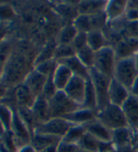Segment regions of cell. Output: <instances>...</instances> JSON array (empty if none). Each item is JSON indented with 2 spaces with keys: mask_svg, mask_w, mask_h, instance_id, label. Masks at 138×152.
Returning a JSON list of instances; mask_svg holds the SVG:
<instances>
[{
  "mask_svg": "<svg viewBox=\"0 0 138 152\" xmlns=\"http://www.w3.org/2000/svg\"><path fill=\"white\" fill-rule=\"evenodd\" d=\"M29 72H26L25 56L20 53L13 52L9 59L5 64L0 83L7 88H12L23 83Z\"/></svg>",
  "mask_w": 138,
  "mask_h": 152,
  "instance_id": "obj_1",
  "label": "cell"
},
{
  "mask_svg": "<svg viewBox=\"0 0 138 152\" xmlns=\"http://www.w3.org/2000/svg\"><path fill=\"white\" fill-rule=\"evenodd\" d=\"M138 77V64L135 57L118 59L113 78L131 90Z\"/></svg>",
  "mask_w": 138,
  "mask_h": 152,
  "instance_id": "obj_2",
  "label": "cell"
},
{
  "mask_svg": "<svg viewBox=\"0 0 138 152\" xmlns=\"http://www.w3.org/2000/svg\"><path fill=\"white\" fill-rule=\"evenodd\" d=\"M96 118L111 131L123 127H128L122 108L111 103H109L102 110L98 111L96 114Z\"/></svg>",
  "mask_w": 138,
  "mask_h": 152,
  "instance_id": "obj_3",
  "label": "cell"
},
{
  "mask_svg": "<svg viewBox=\"0 0 138 152\" xmlns=\"http://www.w3.org/2000/svg\"><path fill=\"white\" fill-rule=\"evenodd\" d=\"M90 81L93 85L97 96V112L102 110L110 103L109 102V87L112 78L101 74L94 68L89 69Z\"/></svg>",
  "mask_w": 138,
  "mask_h": 152,
  "instance_id": "obj_4",
  "label": "cell"
},
{
  "mask_svg": "<svg viewBox=\"0 0 138 152\" xmlns=\"http://www.w3.org/2000/svg\"><path fill=\"white\" fill-rule=\"evenodd\" d=\"M118 61L116 52L112 45H107L102 49L95 52L94 69L101 74L113 78L115 68Z\"/></svg>",
  "mask_w": 138,
  "mask_h": 152,
  "instance_id": "obj_5",
  "label": "cell"
},
{
  "mask_svg": "<svg viewBox=\"0 0 138 152\" xmlns=\"http://www.w3.org/2000/svg\"><path fill=\"white\" fill-rule=\"evenodd\" d=\"M51 118H62L81 108L69 98L63 90H57L55 96L48 101Z\"/></svg>",
  "mask_w": 138,
  "mask_h": 152,
  "instance_id": "obj_6",
  "label": "cell"
},
{
  "mask_svg": "<svg viewBox=\"0 0 138 152\" xmlns=\"http://www.w3.org/2000/svg\"><path fill=\"white\" fill-rule=\"evenodd\" d=\"M73 125L70 123L66 119L62 118H52L50 120L45 122L43 124H39L34 129V133L39 134H48V135H53L63 138L70 130L71 127Z\"/></svg>",
  "mask_w": 138,
  "mask_h": 152,
  "instance_id": "obj_7",
  "label": "cell"
},
{
  "mask_svg": "<svg viewBox=\"0 0 138 152\" xmlns=\"http://www.w3.org/2000/svg\"><path fill=\"white\" fill-rule=\"evenodd\" d=\"M87 80H85L82 77L73 75L71 81L63 90L66 95L73 101L79 106L82 107V105L85 101V90H87Z\"/></svg>",
  "mask_w": 138,
  "mask_h": 152,
  "instance_id": "obj_8",
  "label": "cell"
},
{
  "mask_svg": "<svg viewBox=\"0 0 138 152\" xmlns=\"http://www.w3.org/2000/svg\"><path fill=\"white\" fill-rule=\"evenodd\" d=\"M122 111L128 123V127L134 132H138V97L130 95L128 100L122 105Z\"/></svg>",
  "mask_w": 138,
  "mask_h": 152,
  "instance_id": "obj_9",
  "label": "cell"
},
{
  "mask_svg": "<svg viewBox=\"0 0 138 152\" xmlns=\"http://www.w3.org/2000/svg\"><path fill=\"white\" fill-rule=\"evenodd\" d=\"M118 59L136 57L138 53V39L123 38L114 46Z\"/></svg>",
  "mask_w": 138,
  "mask_h": 152,
  "instance_id": "obj_10",
  "label": "cell"
},
{
  "mask_svg": "<svg viewBox=\"0 0 138 152\" xmlns=\"http://www.w3.org/2000/svg\"><path fill=\"white\" fill-rule=\"evenodd\" d=\"M131 91L120 84L116 79L112 78L110 87H109V102L117 106L122 107L124 102L128 100Z\"/></svg>",
  "mask_w": 138,
  "mask_h": 152,
  "instance_id": "obj_11",
  "label": "cell"
},
{
  "mask_svg": "<svg viewBox=\"0 0 138 152\" xmlns=\"http://www.w3.org/2000/svg\"><path fill=\"white\" fill-rule=\"evenodd\" d=\"M31 109L34 114V118H35L36 120V126L39 124H43L52 118L49 102L43 97L42 94L37 97L36 102Z\"/></svg>",
  "mask_w": 138,
  "mask_h": 152,
  "instance_id": "obj_12",
  "label": "cell"
},
{
  "mask_svg": "<svg viewBox=\"0 0 138 152\" xmlns=\"http://www.w3.org/2000/svg\"><path fill=\"white\" fill-rule=\"evenodd\" d=\"M46 80H47L46 76L39 73L36 69H32L31 71L26 74L23 83L31 90V92L34 95L38 97L42 94V90H43L44 85L46 83Z\"/></svg>",
  "mask_w": 138,
  "mask_h": 152,
  "instance_id": "obj_13",
  "label": "cell"
},
{
  "mask_svg": "<svg viewBox=\"0 0 138 152\" xmlns=\"http://www.w3.org/2000/svg\"><path fill=\"white\" fill-rule=\"evenodd\" d=\"M87 132L91 134L99 142H112V131L98 120L97 118L85 125Z\"/></svg>",
  "mask_w": 138,
  "mask_h": 152,
  "instance_id": "obj_14",
  "label": "cell"
},
{
  "mask_svg": "<svg viewBox=\"0 0 138 152\" xmlns=\"http://www.w3.org/2000/svg\"><path fill=\"white\" fill-rule=\"evenodd\" d=\"M112 143L117 149L134 145V132L129 127L112 131Z\"/></svg>",
  "mask_w": 138,
  "mask_h": 152,
  "instance_id": "obj_15",
  "label": "cell"
},
{
  "mask_svg": "<svg viewBox=\"0 0 138 152\" xmlns=\"http://www.w3.org/2000/svg\"><path fill=\"white\" fill-rule=\"evenodd\" d=\"M96 114L97 113L94 112V111L81 107L72 113H70L64 116H62V118L66 119L72 125L85 126V124H88L89 122L96 119Z\"/></svg>",
  "mask_w": 138,
  "mask_h": 152,
  "instance_id": "obj_16",
  "label": "cell"
},
{
  "mask_svg": "<svg viewBox=\"0 0 138 152\" xmlns=\"http://www.w3.org/2000/svg\"><path fill=\"white\" fill-rule=\"evenodd\" d=\"M14 96L17 106L26 107L30 109L33 107L37 99V97L33 94L31 90L24 83H21L20 85L14 87Z\"/></svg>",
  "mask_w": 138,
  "mask_h": 152,
  "instance_id": "obj_17",
  "label": "cell"
},
{
  "mask_svg": "<svg viewBox=\"0 0 138 152\" xmlns=\"http://www.w3.org/2000/svg\"><path fill=\"white\" fill-rule=\"evenodd\" d=\"M127 6L128 1L125 0H109L104 10L108 23L123 18Z\"/></svg>",
  "mask_w": 138,
  "mask_h": 152,
  "instance_id": "obj_18",
  "label": "cell"
},
{
  "mask_svg": "<svg viewBox=\"0 0 138 152\" xmlns=\"http://www.w3.org/2000/svg\"><path fill=\"white\" fill-rule=\"evenodd\" d=\"M58 64H62V65L66 66L71 69V72L73 73V75L82 77L85 80H90V75H89V69L85 67L84 64L80 61L76 56H73L68 58H64L57 61Z\"/></svg>",
  "mask_w": 138,
  "mask_h": 152,
  "instance_id": "obj_19",
  "label": "cell"
},
{
  "mask_svg": "<svg viewBox=\"0 0 138 152\" xmlns=\"http://www.w3.org/2000/svg\"><path fill=\"white\" fill-rule=\"evenodd\" d=\"M106 0H85L78 2L77 9L79 14L82 15H95L103 12L105 10Z\"/></svg>",
  "mask_w": 138,
  "mask_h": 152,
  "instance_id": "obj_20",
  "label": "cell"
},
{
  "mask_svg": "<svg viewBox=\"0 0 138 152\" xmlns=\"http://www.w3.org/2000/svg\"><path fill=\"white\" fill-rule=\"evenodd\" d=\"M62 140V138L48 135V134H39L35 133L31 138L30 145L35 148L38 152H43L47 148L57 145L59 142Z\"/></svg>",
  "mask_w": 138,
  "mask_h": 152,
  "instance_id": "obj_21",
  "label": "cell"
},
{
  "mask_svg": "<svg viewBox=\"0 0 138 152\" xmlns=\"http://www.w3.org/2000/svg\"><path fill=\"white\" fill-rule=\"evenodd\" d=\"M72 76L73 73L71 72L70 69L64 65H62V64H58L53 74L54 83L56 86V89L64 90L67 85L69 84V82L72 78Z\"/></svg>",
  "mask_w": 138,
  "mask_h": 152,
  "instance_id": "obj_22",
  "label": "cell"
},
{
  "mask_svg": "<svg viewBox=\"0 0 138 152\" xmlns=\"http://www.w3.org/2000/svg\"><path fill=\"white\" fill-rule=\"evenodd\" d=\"M107 45H110L103 30H92L88 33V46L97 52Z\"/></svg>",
  "mask_w": 138,
  "mask_h": 152,
  "instance_id": "obj_23",
  "label": "cell"
},
{
  "mask_svg": "<svg viewBox=\"0 0 138 152\" xmlns=\"http://www.w3.org/2000/svg\"><path fill=\"white\" fill-rule=\"evenodd\" d=\"M56 46H57V43L55 42V39L54 40H50V42H48L47 43H46L43 46V48L39 51V53L36 56L35 59H34L33 68L36 67L37 65H39V64L42 63V62L53 59Z\"/></svg>",
  "mask_w": 138,
  "mask_h": 152,
  "instance_id": "obj_24",
  "label": "cell"
},
{
  "mask_svg": "<svg viewBox=\"0 0 138 152\" xmlns=\"http://www.w3.org/2000/svg\"><path fill=\"white\" fill-rule=\"evenodd\" d=\"M78 31L71 23L66 24L63 26L55 37L57 44H72L74 38L76 37Z\"/></svg>",
  "mask_w": 138,
  "mask_h": 152,
  "instance_id": "obj_25",
  "label": "cell"
},
{
  "mask_svg": "<svg viewBox=\"0 0 138 152\" xmlns=\"http://www.w3.org/2000/svg\"><path fill=\"white\" fill-rule=\"evenodd\" d=\"M87 132L85 126L82 125H73L71 127V129L67 132V133L62 138L63 142L70 143V144H74L78 145L80 140L85 135V133Z\"/></svg>",
  "mask_w": 138,
  "mask_h": 152,
  "instance_id": "obj_26",
  "label": "cell"
},
{
  "mask_svg": "<svg viewBox=\"0 0 138 152\" xmlns=\"http://www.w3.org/2000/svg\"><path fill=\"white\" fill-rule=\"evenodd\" d=\"M17 112H18L23 122H24L26 126L27 127L28 131H29V132L31 134V136H33L34 129L36 127V120H35V118H34V114L32 112V109L18 106L17 107Z\"/></svg>",
  "mask_w": 138,
  "mask_h": 152,
  "instance_id": "obj_27",
  "label": "cell"
},
{
  "mask_svg": "<svg viewBox=\"0 0 138 152\" xmlns=\"http://www.w3.org/2000/svg\"><path fill=\"white\" fill-rule=\"evenodd\" d=\"M82 107L88 110H92L97 113V96L93 85H92L90 80L87 82V90H85V101Z\"/></svg>",
  "mask_w": 138,
  "mask_h": 152,
  "instance_id": "obj_28",
  "label": "cell"
},
{
  "mask_svg": "<svg viewBox=\"0 0 138 152\" xmlns=\"http://www.w3.org/2000/svg\"><path fill=\"white\" fill-rule=\"evenodd\" d=\"M76 56L88 69H90L94 67L95 52L91 48H89L88 46H85V47L82 48L81 50L77 51Z\"/></svg>",
  "mask_w": 138,
  "mask_h": 152,
  "instance_id": "obj_29",
  "label": "cell"
},
{
  "mask_svg": "<svg viewBox=\"0 0 138 152\" xmlns=\"http://www.w3.org/2000/svg\"><path fill=\"white\" fill-rule=\"evenodd\" d=\"M13 42L9 37L0 42V65L5 66V64L13 54Z\"/></svg>",
  "mask_w": 138,
  "mask_h": 152,
  "instance_id": "obj_30",
  "label": "cell"
},
{
  "mask_svg": "<svg viewBox=\"0 0 138 152\" xmlns=\"http://www.w3.org/2000/svg\"><path fill=\"white\" fill-rule=\"evenodd\" d=\"M56 10L62 18L71 20L72 23H73V21L79 15L77 5L73 6L71 4H60L56 6Z\"/></svg>",
  "mask_w": 138,
  "mask_h": 152,
  "instance_id": "obj_31",
  "label": "cell"
},
{
  "mask_svg": "<svg viewBox=\"0 0 138 152\" xmlns=\"http://www.w3.org/2000/svg\"><path fill=\"white\" fill-rule=\"evenodd\" d=\"M78 147L88 152H98L99 148V141L95 139L88 132H85V135L78 143Z\"/></svg>",
  "mask_w": 138,
  "mask_h": 152,
  "instance_id": "obj_32",
  "label": "cell"
},
{
  "mask_svg": "<svg viewBox=\"0 0 138 152\" xmlns=\"http://www.w3.org/2000/svg\"><path fill=\"white\" fill-rule=\"evenodd\" d=\"M12 118H13L12 108L7 106L6 104L0 103V121L3 124L6 132H10Z\"/></svg>",
  "mask_w": 138,
  "mask_h": 152,
  "instance_id": "obj_33",
  "label": "cell"
},
{
  "mask_svg": "<svg viewBox=\"0 0 138 152\" xmlns=\"http://www.w3.org/2000/svg\"><path fill=\"white\" fill-rule=\"evenodd\" d=\"M73 56H76V51L74 50L72 44H57L54 58L56 61H58Z\"/></svg>",
  "mask_w": 138,
  "mask_h": 152,
  "instance_id": "obj_34",
  "label": "cell"
},
{
  "mask_svg": "<svg viewBox=\"0 0 138 152\" xmlns=\"http://www.w3.org/2000/svg\"><path fill=\"white\" fill-rule=\"evenodd\" d=\"M57 61L53 58V59H50L48 61H45V62H42L41 64H39L36 67H34L33 69H36L37 72H39V73L43 74L46 77H48V76L54 74L55 69L57 67Z\"/></svg>",
  "mask_w": 138,
  "mask_h": 152,
  "instance_id": "obj_35",
  "label": "cell"
},
{
  "mask_svg": "<svg viewBox=\"0 0 138 152\" xmlns=\"http://www.w3.org/2000/svg\"><path fill=\"white\" fill-rule=\"evenodd\" d=\"M121 34L123 38H135L138 39V22L127 23L124 20Z\"/></svg>",
  "mask_w": 138,
  "mask_h": 152,
  "instance_id": "obj_36",
  "label": "cell"
},
{
  "mask_svg": "<svg viewBox=\"0 0 138 152\" xmlns=\"http://www.w3.org/2000/svg\"><path fill=\"white\" fill-rule=\"evenodd\" d=\"M15 17V10L9 4H0V23H8Z\"/></svg>",
  "mask_w": 138,
  "mask_h": 152,
  "instance_id": "obj_37",
  "label": "cell"
},
{
  "mask_svg": "<svg viewBox=\"0 0 138 152\" xmlns=\"http://www.w3.org/2000/svg\"><path fill=\"white\" fill-rule=\"evenodd\" d=\"M56 92H57V89H56V86L54 83L53 74H52V75L48 76L47 80H46V83L44 85L43 90H42V95L46 100L49 101L55 96Z\"/></svg>",
  "mask_w": 138,
  "mask_h": 152,
  "instance_id": "obj_38",
  "label": "cell"
},
{
  "mask_svg": "<svg viewBox=\"0 0 138 152\" xmlns=\"http://www.w3.org/2000/svg\"><path fill=\"white\" fill-rule=\"evenodd\" d=\"M72 45L76 52L85 47V46H88V33L78 32L76 37L74 38Z\"/></svg>",
  "mask_w": 138,
  "mask_h": 152,
  "instance_id": "obj_39",
  "label": "cell"
},
{
  "mask_svg": "<svg viewBox=\"0 0 138 152\" xmlns=\"http://www.w3.org/2000/svg\"><path fill=\"white\" fill-rule=\"evenodd\" d=\"M123 19L127 23L138 22V9L127 6V10L125 11Z\"/></svg>",
  "mask_w": 138,
  "mask_h": 152,
  "instance_id": "obj_40",
  "label": "cell"
},
{
  "mask_svg": "<svg viewBox=\"0 0 138 152\" xmlns=\"http://www.w3.org/2000/svg\"><path fill=\"white\" fill-rule=\"evenodd\" d=\"M78 149H79L78 145L66 143V142H63L61 140L59 144L57 145L56 152H76Z\"/></svg>",
  "mask_w": 138,
  "mask_h": 152,
  "instance_id": "obj_41",
  "label": "cell"
},
{
  "mask_svg": "<svg viewBox=\"0 0 138 152\" xmlns=\"http://www.w3.org/2000/svg\"><path fill=\"white\" fill-rule=\"evenodd\" d=\"M8 23H0V42L8 37Z\"/></svg>",
  "mask_w": 138,
  "mask_h": 152,
  "instance_id": "obj_42",
  "label": "cell"
},
{
  "mask_svg": "<svg viewBox=\"0 0 138 152\" xmlns=\"http://www.w3.org/2000/svg\"><path fill=\"white\" fill-rule=\"evenodd\" d=\"M17 152H38V151L29 144V145H24V147L20 148Z\"/></svg>",
  "mask_w": 138,
  "mask_h": 152,
  "instance_id": "obj_43",
  "label": "cell"
},
{
  "mask_svg": "<svg viewBox=\"0 0 138 152\" xmlns=\"http://www.w3.org/2000/svg\"><path fill=\"white\" fill-rule=\"evenodd\" d=\"M130 91H131V95H134V96L138 97V77L135 79L134 83L133 86H131V88Z\"/></svg>",
  "mask_w": 138,
  "mask_h": 152,
  "instance_id": "obj_44",
  "label": "cell"
},
{
  "mask_svg": "<svg viewBox=\"0 0 138 152\" xmlns=\"http://www.w3.org/2000/svg\"><path fill=\"white\" fill-rule=\"evenodd\" d=\"M8 89L9 88H7V87L4 86L1 83H0V102H1V100L5 97V95L7 94Z\"/></svg>",
  "mask_w": 138,
  "mask_h": 152,
  "instance_id": "obj_45",
  "label": "cell"
},
{
  "mask_svg": "<svg viewBox=\"0 0 138 152\" xmlns=\"http://www.w3.org/2000/svg\"><path fill=\"white\" fill-rule=\"evenodd\" d=\"M117 152H134V145H130V147L117 149Z\"/></svg>",
  "mask_w": 138,
  "mask_h": 152,
  "instance_id": "obj_46",
  "label": "cell"
},
{
  "mask_svg": "<svg viewBox=\"0 0 138 152\" xmlns=\"http://www.w3.org/2000/svg\"><path fill=\"white\" fill-rule=\"evenodd\" d=\"M5 132H6V130H5L3 124L1 123V121H0V137L2 138V136L5 134Z\"/></svg>",
  "mask_w": 138,
  "mask_h": 152,
  "instance_id": "obj_47",
  "label": "cell"
},
{
  "mask_svg": "<svg viewBox=\"0 0 138 152\" xmlns=\"http://www.w3.org/2000/svg\"><path fill=\"white\" fill-rule=\"evenodd\" d=\"M0 152H10L8 150V148L5 147L2 142H0Z\"/></svg>",
  "mask_w": 138,
  "mask_h": 152,
  "instance_id": "obj_48",
  "label": "cell"
},
{
  "mask_svg": "<svg viewBox=\"0 0 138 152\" xmlns=\"http://www.w3.org/2000/svg\"><path fill=\"white\" fill-rule=\"evenodd\" d=\"M3 71H4V67L0 65V81H1L2 75H3Z\"/></svg>",
  "mask_w": 138,
  "mask_h": 152,
  "instance_id": "obj_49",
  "label": "cell"
},
{
  "mask_svg": "<svg viewBox=\"0 0 138 152\" xmlns=\"http://www.w3.org/2000/svg\"><path fill=\"white\" fill-rule=\"evenodd\" d=\"M76 152H88V151H87V150H84V149H82V148H79V149H78Z\"/></svg>",
  "mask_w": 138,
  "mask_h": 152,
  "instance_id": "obj_50",
  "label": "cell"
},
{
  "mask_svg": "<svg viewBox=\"0 0 138 152\" xmlns=\"http://www.w3.org/2000/svg\"><path fill=\"white\" fill-rule=\"evenodd\" d=\"M136 61H137V64H138V53H137V56H136Z\"/></svg>",
  "mask_w": 138,
  "mask_h": 152,
  "instance_id": "obj_51",
  "label": "cell"
},
{
  "mask_svg": "<svg viewBox=\"0 0 138 152\" xmlns=\"http://www.w3.org/2000/svg\"><path fill=\"white\" fill-rule=\"evenodd\" d=\"M134 152H138V148H134Z\"/></svg>",
  "mask_w": 138,
  "mask_h": 152,
  "instance_id": "obj_52",
  "label": "cell"
},
{
  "mask_svg": "<svg viewBox=\"0 0 138 152\" xmlns=\"http://www.w3.org/2000/svg\"><path fill=\"white\" fill-rule=\"evenodd\" d=\"M108 152H117V150H115V151H108Z\"/></svg>",
  "mask_w": 138,
  "mask_h": 152,
  "instance_id": "obj_53",
  "label": "cell"
},
{
  "mask_svg": "<svg viewBox=\"0 0 138 152\" xmlns=\"http://www.w3.org/2000/svg\"><path fill=\"white\" fill-rule=\"evenodd\" d=\"M0 142H1V137H0Z\"/></svg>",
  "mask_w": 138,
  "mask_h": 152,
  "instance_id": "obj_54",
  "label": "cell"
}]
</instances>
